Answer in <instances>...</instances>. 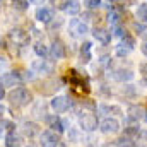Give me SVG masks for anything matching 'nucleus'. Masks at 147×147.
I'll return each mask as SVG.
<instances>
[{"instance_id":"obj_19","label":"nucleus","mask_w":147,"mask_h":147,"mask_svg":"<svg viewBox=\"0 0 147 147\" xmlns=\"http://www.w3.org/2000/svg\"><path fill=\"white\" fill-rule=\"evenodd\" d=\"M22 137L16 132H9L5 135V147H22Z\"/></svg>"},{"instance_id":"obj_33","label":"nucleus","mask_w":147,"mask_h":147,"mask_svg":"<svg viewBox=\"0 0 147 147\" xmlns=\"http://www.w3.org/2000/svg\"><path fill=\"white\" fill-rule=\"evenodd\" d=\"M128 53H130V51H128V50H127L125 46H121V45H118V46H116V55H118L120 58H123V57H127Z\"/></svg>"},{"instance_id":"obj_36","label":"nucleus","mask_w":147,"mask_h":147,"mask_svg":"<svg viewBox=\"0 0 147 147\" xmlns=\"http://www.w3.org/2000/svg\"><path fill=\"white\" fill-rule=\"evenodd\" d=\"M5 98V87H3V84H2V80H0V101Z\"/></svg>"},{"instance_id":"obj_32","label":"nucleus","mask_w":147,"mask_h":147,"mask_svg":"<svg viewBox=\"0 0 147 147\" xmlns=\"http://www.w3.org/2000/svg\"><path fill=\"white\" fill-rule=\"evenodd\" d=\"M99 5H101V0H84V7L89 10H96L99 9Z\"/></svg>"},{"instance_id":"obj_20","label":"nucleus","mask_w":147,"mask_h":147,"mask_svg":"<svg viewBox=\"0 0 147 147\" xmlns=\"http://www.w3.org/2000/svg\"><path fill=\"white\" fill-rule=\"evenodd\" d=\"M113 79H116L120 82H128V80L134 79V72L130 69H116L113 72Z\"/></svg>"},{"instance_id":"obj_17","label":"nucleus","mask_w":147,"mask_h":147,"mask_svg":"<svg viewBox=\"0 0 147 147\" xmlns=\"http://www.w3.org/2000/svg\"><path fill=\"white\" fill-rule=\"evenodd\" d=\"M91 48H92V45H91L89 41H84V43L80 45L79 58H80L82 63H89V62H91V58H92V55H91Z\"/></svg>"},{"instance_id":"obj_25","label":"nucleus","mask_w":147,"mask_h":147,"mask_svg":"<svg viewBox=\"0 0 147 147\" xmlns=\"http://www.w3.org/2000/svg\"><path fill=\"white\" fill-rule=\"evenodd\" d=\"M121 46H125L128 51H132L134 48H135V38L130 36V34H125V36L121 38V43H120Z\"/></svg>"},{"instance_id":"obj_18","label":"nucleus","mask_w":147,"mask_h":147,"mask_svg":"<svg viewBox=\"0 0 147 147\" xmlns=\"http://www.w3.org/2000/svg\"><path fill=\"white\" fill-rule=\"evenodd\" d=\"M92 36L96 38L101 45H108L111 41V33L108 29H105V28H96V29L92 31Z\"/></svg>"},{"instance_id":"obj_12","label":"nucleus","mask_w":147,"mask_h":147,"mask_svg":"<svg viewBox=\"0 0 147 147\" xmlns=\"http://www.w3.org/2000/svg\"><path fill=\"white\" fill-rule=\"evenodd\" d=\"M3 87H16L19 82H22V77L19 72H5L2 77H0Z\"/></svg>"},{"instance_id":"obj_26","label":"nucleus","mask_w":147,"mask_h":147,"mask_svg":"<svg viewBox=\"0 0 147 147\" xmlns=\"http://www.w3.org/2000/svg\"><path fill=\"white\" fill-rule=\"evenodd\" d=\"M137 19L140 22L147 24V3H139L137 5Z\"/></svg>"},{"instance_id":"obj_37","label":"nucleus","mask_w":147,"mask_h":147,"mask_svg":"<svg viewBox=\"0 0 147 147\" xmlns=\"http://www.w3.org/2000/svg\"><path fill=\"white\" fill-rule=\"evenodd\" d=\"M140 50H142V53H144V55L147 57V41H144V43H142V46H140Z\"/></svg>"},{"instance_id":"obj_5","label":"nucleus","mask_w":147,"mask_h":147,"mask_svg":"<svg viewBox=\"0 0 147 147\" xmlns=\"http://www.w3.org/2000/svg\"><path fill=\"white\" fill-rule=\"evenodd\" d=\"M9 39H10L16 46H28V45H29V41H31L29 34H28L24 29H19V28H16V29H10V31H9Z\"/></svg>"},{"instance_id":"obj_35","label":"nucleus","mask_w":147,"mask_h":147,"mask_svg":"<svg viewBox=\"0 0 147 147\" xmlns=\"http://www.w3.org/2000/svg\"><path fill=\"white\" fill-rule=\"evenodd\" d=\"M3 69H7V60L3 57H0V70H3Z\"/></svg>"},{"instance_id":"obj_28","label":"nucleus","mask_w":147,"mask_h":147,"mask_svg":"<svg viewBox=\"0 0 147 147\" xmlns=\"http://www.w3.org/2000/svg\"><path fill=\"white\" fill-rule=\"evenodd\" d=\"M135 31H137V34L140 38H144V39H147V24L146 22H135Z\"/></svg>"},{"instance_id":"obj_21","label":"nucleus","mask_w":147,"mask_h":147,"mask_svg":"<svg viewBox=\"0 0 147 147\" xmlns=\"http://www.w3.org/2000/svg\"><path fill=\"white\" fill-rule=\"evenodd\" d=\"M98 111L103 113V115H116V116L123 115L121 108L116 106V105H101V106H98Z\"/></svg>"},{"instance_id":"obj_30","label":"nucleus","mask_w":147,"mask_h":147,"mask_svg":"<svg viewBox=\"0 0 147 147\" xmlns=\"http://www.w3.org/2000/svg\"><path fill=\"white\" fill-rule=\"evenodd\" d=\"M12 5H14V9H17V10H26L28 7H29V2L28 0H12Z\"/></svg>"},{"instance_id":"obj_8","label":"nucleus","mask_w":147,"mask_h":147,"mask_svg":"<svg viewBox=\"0 0 147 147\" xmlns=\"http://www.w3.org/2000/svg\"><path fill=\"white\" fill-rule=\"evenodd\" d=\"M70 86H72L74 89L80 91V92H89L91 91V87L84 80V77L79 75V72H75V70H70Z\"/></svg>"},{"instance_id":"obj_13","label":"nucleus","mask_w":147,"mask_h":147,"mask_svg":"<svg viewBox=\"0 0 147 147\" xmlns=\"http://www.w3.org/2000/svg\"><path fill=\"white\" fill-rule=\"evenodd\" d=\"M31 70L34 74H51L53 72V65L48 63V60L41 58V60H34L31 63Z\"/></svg>"},{"instance_id":"obj_2","label":"nucleus","mask_w":147,"mask_h":147,"mask_svg":"<svg viewBox=\"0 0 147 147\" xmlns=\"http://www.w3.org/2000/svg\"><path fill=\"white\" fill-rule=\"evenodd\" d=\"M79 127L84 132H94L98 128V116L92 113H80L79 116Z\"/></svg>"},{"instance_id":"obj_23","label":"nucleus","mask_w":147,"mask_h":147,"mask_svg":"<svg viewBox=\"0 0 147 147\" xmlns=\"http://www.w3.org/2000/svg\"><path fill=\"white\" fill-rule=\"evenodd\" d=\"M65 12H67L69 16H77V14L80 12V2H77V0H69V3H67V7H65Z\"/></svg>"},{"instance_id":"obj_29","label":"nucleus","mask_w":147,"mask_h":147,"mask_svg":"<svg viewBox=\"0 0 147 147\" xmlns=\"http://www.w3.org/2000/svg\"><path fill=\"white\" fill-rule=\"evenodd\" d=\"M135 146H139V147H147V130H140V132H139Z\"/></svg>"},{"instance_id":"obj_14","label":"nucleus","mask_w":147,"mask_h":147,"mask_svg":"<svg viewBox=\"0 0 147 147\" xmlns=\"http://www.w3.org/2000/svg\"><path fill=\"white\" fill-rule=\"evenodd\" d=\"M127 115H128V120H130V121H139V120L144 118L146 110H144V106H140V105H130Z\"/></svg>"},{"instance_id":"obj_9","label":"nucleus","mask_w":147,"mask_h":147,"mask_svg":"<svg viewBox=\"0 0 147 147\" xmlns=\"http://www.w3.org/2000/svg\"><path fill=\"white\" fill-rule=\"evenodd\" d=\"M45 121H46L48 128H51V130H53V132H57L58 135L65 132V121H63L60 116H57V115H50V116H46V118H45Z\"/></svg>"},{"instance_id":"obj_10","label":"nucleus","mask_w":147,"mask_h":147,"mask_svg":"<svg viewBox=\"0 0 147 147\" xmlns=\"http://www.w3.org/2000/svg\"><path fill=\"white\" fill-rule=\"evenodd\" d=\"M99 130L103 132V134H116L118 130H120V121L116 120V118H105L101 123H99Z\"/></svg>"},{"instance_id":"obj_11","label":"nucleus","mask_w":147,"mask_h":147,"mask_svg":"<svg viewBox=\"0 0 147 147\" xmlns=\"http://www.w3.org/2000/svg\"><path fill=\"white\" fill-rule=\"evenodd\" d=\"M65 55H67V51H65L63 41L55 39V41L51 43V46H50V57H51L53 60H62V58H65Z\"/></svg>"},{"instance_id":"obj_34","label":"nucleus","mask_w":147,"mask_h":147,"mask_svg":"<svg viewBox=\"0 0 147 147\" xmlns=\"http://www.w3.org/2000/svg\"><path fill=\"white\" fill-rule=\"evenodd\" d=\"M140 74H142L144 77H147V62H144V63L140 65Z\"/></svg>"},{"instance_id":"obj_16","label":"nucleus","mask_w":147,"mask_h":147,"mask_svg":"<svg viewBox=\"0 0 147 147\" xmlns=\"http://www.w3.org/2000/svg\"><path fill=\"white\" fill-rule=\"evenodd\" d=\"M36 19L43 24H50L53 21V10L48 7H38L36 9Z\"/></svg>"},{"instance_id":"obj_3","label":"nucleus","mask_w":147,"mask_h":147,"mask_svg":"<svg viewBox=\"0 0 147 147\" xmlns=\"http://www.w3.org/2000/svg\"><path fill=\"white\" fill-rule=\"evenodd\" d=\"M39 146L41 147H58L60 146V137L53 130H45L39 134Z\"/></svg>"},{"instance_id":"obj_6","label":"nucleus","mask_w":147,"mask_h":147,"mask_svg":"<svg viewBox=\"0 0 147 147\" xmlns=\"http://www.w3.org/2000/svg\"><path fill=\"white\" fill-rule=\"evenodd\" d=\"M60 86H62V82H60V80H55V79H46V80H43V82L39 84L38 91H39L43 96H50V94L57 92V91L60 89Z\"/></svg>"},{"instance_id":"obj_1","label":"nucleus","mask_w":147,"mask_h":147,"mask_svg":"<svg viewBox=\"0 0 147 147\" xmlns=\"http://www.w3.org/2000/svg\"><path fill=\"white\" fill-rule=\"evenodd\" d=\"M9 101L14 106H28L33 103V92L28 87H14L9 92Z\"/></svg>"},{"instance_id":"obj_15","label":"nucleus","mask_w":147,"mask_h":147,"mask_svg":"<svg viewBox=\"0 0 147 147\" xmlns=\"http://www.w3.org/2000/svg\"><path fill=\"white\" fill-rule=\"evenodd\" d=\"M21 132H22L26 137H29V139H33V137H36L38 134H41V132H39V125L34 123V121H24V123L21 125Z\"/></svg>"},{"instance_id":"obj_38","label":"nucleus","mask_w":147,"mask_h":147,"mask_svg":"<svg viewBox=\"0 0 147 147\" xmlns=\"http://www.w3.org/2000/svg\"><path fill=\"white\" fill-rule=\"evenodd\" d=\"M0 46H2V38H0Z\"/></svg>"},{"instance_id":"obj_22","label":"nucleus","mask_w":147,"mask_h":147,"mask_svg":"<svg viewBox=\"0 0 147 147\" xmlns=\"http://www.w3.org/2000/svg\"><path fill=\"white\" fill-rule=\"evenodd\" d=\"M108 22L111 24V28H116V26H123V19H121V14L118 9H113L110 14H108Z\"/></svg>"},{"instance_id":"obj_7","label":"nucleus","mask_w":147,"mask_h":147,"mask_svg":"<svg viewBox=\"0 0 147 147\" xmlns=\"http://www.w3.org/2000/svg\"><path fill=\"white\" fill-rule=\"evenodd\" d=\"M50 106H51V110L55 111V113H65V111L72 106V101H69L67 96H55L51 99Z\"/></svg>"},{"instance_id":"obj_4","label":"nucleus","mask_w":147,"mask_h":147,"mask_svg":"<svg viewBox=\"0 0 147 147\" xmlns=\"http://www.w3.org/2000/svg\"><path fill=\"white\" fill-rule=\"evenodd\" d=\"M87 31H89V28H87V24L84 21H80V19H70V22H69V33H70L72 38H84L87 34Z\"/></svg>"},{"instance_id":"obj_27","label":"nucleus","mask_w":147,"mask_h":147,"mask_svg":"<svg viewBox=\"0 0 147 147\" xmlns=\"http://www.w3.org/2000/svg\"><path fill=\"white\" fill-rule=\"evenodd\" d=\"M116 147H135V142H134L132 137L123 135V137H120V139L116 140Z\"/></svg>"},{"instance_id":"obj_31","label":"nucleus","mask_w":147,"mask_h":147,"mask_svg":"<svg viewBox=\"0 0 147 147\" xmlns=\"http://www.w3.org/2000/svg\"><path fill=\"white\" fill-rule=\"evenodd\" d=\"M139 127L137 125H128V127H125V135H128V137H137L139 135Z\"/></svg>"},{"instance_id":"obj_24","label":"nucleus","mask_w":147,"mask_h":147,"mask_svg":"<svg viewBox=\"0 0 147 147\" xmlns=\"http://www.w3.org/2000/svg\"><path fill=\"white\" fill-rule=\"evenodd\" d=\"M34 53H36L39 58H46V57L50 55V50L46 48V45H45V43L38 41L36 45H34Z\"/></svg>"}]
</instances>
